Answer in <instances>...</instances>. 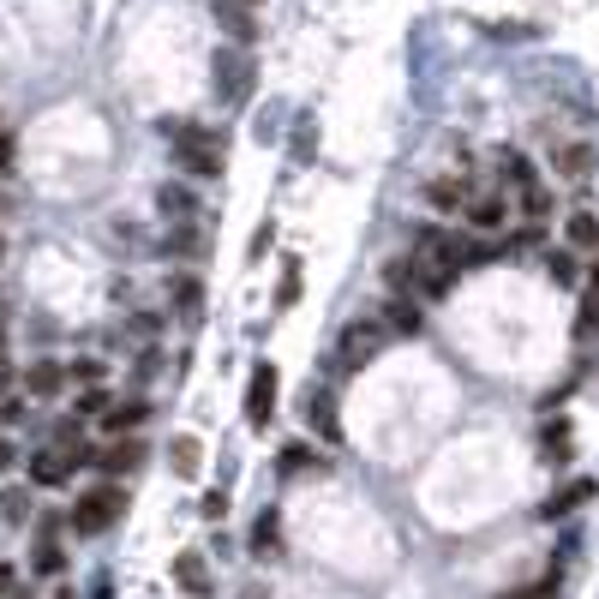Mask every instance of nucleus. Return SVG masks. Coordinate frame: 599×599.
Wrapping results in <instances>:
<instances>
[{"instance_id":"1","label":"nucleus","mask_w":599,"mask_h":599,"mask_svg":"<svg viewBox=\"0 0 599 599\" xmlns=\"http://www.w3.org/2000/svg\"><path fill=\"white\" fill-rule=\"evenodd\" d=\"M210 84H216V96H222L228 108H240V102L258 90V66L246 60V48H240V42H228V48H216V54H210Z\"/></svg>"},{"instance_id":"2","label":"nucleus","mask_w":599,"mask_h":599,"mask_svg":"<svg viewBox=\"0 0 599 599\" xmlns=\"http://www.w3.org/2000/svg\"><path fill=\"white\" fill-rule=\"evenodd\" d=\"M222 150H228V138L210 132V126H180L174 132V162L186 174H222Z\"/></svg>"},{"instance_id":"3","label":"nucleus","mask_w":599,"mask_h":599,"mask_svg":"<svg viewBox=\"0 0 599 599\" xmlns=\"http://www.w3.org/2000/svg\"><path fill=\"white\" fill-rule=\"evenodd\" d=\"M384 342H390V330H384V324L354 318V324L336 336V366H342V372H360V366H372V360L384 354Z\"/></svg>"},{"instance_id":"4","label":"nucleus","mask_w":599,"mask_h":599,"mask_svg":"<svg viewBox=\"0 0 599 599\" xmlns=\"http://www.w3.org/2000/svg\"><path fill=\"white\" fill-rule=\"evenodd\" d=\"M120 510H126V492L102 480L96 492H84V498L72 504V516H66V522H72V534H102V528H108Z\"/></svg>"},{"instance_id":"5","label":"nucleus","mask_w":599,"mask_h":599,"mask_svg":"<svg viewBox=\"0 0 599 599\" xmlns=\"http://www.w3.org/2000/svg\"><path fill=\"white\" fill-rule=\"evenodd\" d=\"M270 414H276V366L258 360V366H252V384H246V420H252V426H270Z\"/></svg>"},{"instance_id":"6","label":"nucleus","mask_w":599,"mask_h":599,"mask_svg":"<svg viewBox=\"0 0 599 599\" xmlns=\"http://www.w3.org/2000/svg\"><path fill=\"white\" fill-rule=\"evenodd\" d=\"M210 18L222 24V36H228V42H240V48H252V42H258V18H252V6H246V0H210Z\"/></svg>"},{"instance_id":"7","label":"nucleus","mask_w":599,"mask_h":599,"mask_svg":"<svg viewBox=\"0 0 599 599\" xmlns=\"http://www.w3.org/2000/svg\"><path fill=\"white\" fill-rule=\"evenodd\" d=\"M144 456H150L144 438H126V432H120L108 450H96V468H102V474H132V468H144Z\"/></svg>"},{"instance_id":"8","label":"nucleus","mask_w":599,"mask_h":599,"mask_svg":"<svg viewBox=\"0 0 599 599\" xmlns=\"http://www.w3.org/2000/svg\"><path fill=\"white\" fill-rule=\"evenodd\" d=\"M306 420H312V432H318L324 444H342V420H336V396H330V390H312V396H306Z\"/></svg>"},{"instance_id":"9","label":"nucleus","mask_w":599,"mask_h":599,"mask_svg":"<svg viewBox=\"0 0 599 599\" xmlns=\"http://www.w3.org/2000/svg\"><path fill=\"white\" fill-rule=\"evenodd\" d=\"M468 222L474 228H504L510 222V204H504V192H468Z\"/></svg>"},{"instance_id":"10","label":"nucleus","mask_w":599,"mask_h":599,"mask_svg":"<svg viewBox=\"0 0 599 599\" xmlns=\"http://www.w3.org/2000/svg\"><path fill=\"white\" fill-rule=\"evenodd\" d=\"M594 492H599L594 480H570V486H558V492H552V498L540 504V516H546V522H558V516H570V510H582V504H588Z\"/></svg>"},{"instance_id":"11","label":"nucleus","mask_w":599,"mask_h":599,"mask_svg":"<svg viewBox=\"0 0 599 599\" xmlns=\"http://www.w3.org/2000/svg\"><path fill=\"white\" fill-rule=\"evenodd\" d=\"M174 582H180V594L204 599L210 594V564H204L198 552H180V558H174Z\"/></svg>"},{"instance_id":"12","label":"nucleus","mask_w":599,"mask_h":599,"mask_svg":"<svg viewBox=\"0 0 599 599\" xmlns=\"http://www.w3.org/2000/svg\"><path fill=\"white\" fill-rule=\"evenodd\" d=\"M24 390H30V396H60V390H66V366H60V360H36V366L24 372Z\"/></svg>"},{"instance_id":"13","label":"nucleus","mask_w":599,"mask_h":599,"mask_svg":"<svg viewBox=\"0 0 599 599\" xmlns=\"http://www.w3.org/2000/svg\"><path fill=\"white\" fill-rule=\"evenodd\" d=\"M144 420H150V402H108L102 432H108V438H120V432H132V426H144Z\"/></svg>"},{"instance_id":"14","label":"nucleus","mask_w":599,"mask_h":599,"mask_svg":"<svg viewBox=\"0 0 599 599\" xmlns=\"http://www.w3.org/2000/svg\"><path fill=\"white\" fill-rule=\"evenodd\" d=\"M156 210H162L168 222H192V210H198V198H192L186 186H174V180H168V186H156Z\"/></svg>"},{"instance_id":"15","label":"nucleus","mask_w":599,"mask_h":599,"mask_svg":"<svg viewBox=\"0 0 599 599\" xmlns=\"http://www.w3.org/2000/svg\"><path fill=\"white\" fill-rule=\"evenodd\" d=\"M66 474H72V462H66L60 450H36V456H30V480H36V486H66Z\"/></svg>"},{"instance_id":"16","label":"nucleus","mask_w":599,"mask_h":599,"mask_svg":"<svg viewBox=\"0 0 599 599\" xmlns=\"http://www.w3.org/2000/svg\"><path fill=\"white\" fill-rule=\"evenodd\" d=\"M570 450H576V444H570V420H552V426L540 432V456H546L552 468H564V462H570Z\"/></svg>"},{"instance_id":"17","label":"nucleus","mask_w":599,"mask_h":599,"mask_svg":"<svg viewBox=\"0 0 599 599\" xmlns=\"http://www.w3.org/2000/svg\"><path fill=\"white\" fill-rule=\"evenodd\" d=\"M384 330H396V336H414V330H420V306H414V294H396V300H390Z\"/></svg>"},{"instance_id":"18","label":"nucleus","mask_w":599,"mask_h":599,"mask_svg":"<svg viewBox=\"0 0 599 599\" xmlns=\"http://www.w3.org/2000/svg\"><path fill=\"white\" fill-rule=\"evenodd\" d=\"M564 234H570L576 252H599V216H594V210H576V216L564 222Z\"/></svg>"},{"instance_id":"19","label":"nucleus","mask_w":599,"mask_h":599,"mask_svg":"<svg viewBox=\"0 0 599 599\" xmlns=\"http://www.w3.org/2000/svg\"><path fill=\"white\" fill-rule=\"evenodd\" d=\"M558 174H564V180H588V174H594V150H588V144H564V150H558Z\"/></svg>"},{"instance_id":"20","label":"nucleus","mask_w":599,"mask_h":599,"mask_svg":"<svg viewBox=\"0 0 599 599\" xmlns=\"http://www.w3.org/2000/svg\"><path fill=\"white\" fill-rule=\"evenodd\" d=\"M426 204L450 216V210H462V204H468V186H462V180H432V186H426Z\"/></svg>"},{"instance_id":"21","label":"nucleus","mask_w":599,"mask_h":599,"mask_svg":"<svg viewBox=\"0 0 599 599\" xmlns=\"http://www.w3.org/2000/svg\"><path fill=\"white\" fill-rule=\"evenodd\" d=\"M168 300H174L180 312H198V306H204V282H198V276H174V282H168Z\"/></svg>"},{"instance_id":"22","label":"nucleus","mask_w":599,"mask_h":599,"mask_svg":"<svg viewBox=\"0 0 599 599\" xmlns=\"http://www.w3.org/2000/svg\"><path fill=\"white\" fill-rule=\"evenodd\" d=\"M204 252V234L192 228V222H180L174 234H168V258H198Z\"/></svg>"},{"instance_id":"23","label":"nucleus","mask_w":599,"mask_h":599,"mask_svg":"<svg viewBox=\"0 0 599 599\" xmlns=\"http://www.w3.org/2000/svg\"><path fill=\"white\" fill-rule=\"evenodd\" d=\"M168 462H174V474H198V438H174Z\"/></svg>"},{"instance_id":"24","label":"nucleus","mask_w":599,"mask_h":599,"mask_svg":"<svg viewBox=\"0 0 599 599\" xmlns=\"http://www.w3.org/2000/svg\"><path fill=\"white\" fill-rule=\"evenodd\" d=\"M582 336H594L599 330V258H594V276H588V300H582V324H576Z\"/></svg>"},{"instance_id":"25","label":"nucleus","mask_w":599,"mask_h":599,"mask_svg":"<svg viewBox=\"0 0 599 599\" xmlns=\"http://www.w3.org/2000/svg\"><path fill=\"white\" fill-rule=\"evenodd\" d=\"M276 468H282V474H300V468H318V456H312V450H300V444H288Z\"/></svg>"},{"instance_id":"26","label":"nucleus","mask_w":599,"mask_h":599,"mask_svg":"<svg viewBox=\"0 0 599 599\" xmlns=\"http://www.w3.org/2000/svg\"><path fill=\"white\" fill-rule=\"evenodd\" d=\"M252 546H258V552H276V510H264V516H258V528H252Z\"/></svg>"},{"instance_id":"27","label":"nucleus","mask_w":599,"mask_h":599,"mask_svg":"<svg viewBox=\"0 0 599 599\" xmlns=\"http://www.w3.org/2000/svg\"><path fill=\"white\" fill-rule=\"evenodd\" d=\"M300 300V264H288L282 270V288H276V306H294Z\"/></svg>"},{"instance_id":"28","label":"nucleus","mask_w":599,"mask_h":599,"mask_svg":"<svg viewBox=\"0 0 599 599\" xmlns=\"http://www.w3.org/2000/svg\"><path fill=\"white\" fill-rule=\"evenodd\" d=\"M0 516H6V522H24V516H30V498H24V492H6V498H0Z\"/></svg>"},{"instance_id":"29","label":"nucleus","mask_w":599,"mask_h":599,"mask_svg":"<svg viewBox=\"0 0 599 599\" xmlns=\"http://www.w3.org/2000/svg\"><path fill=\"white\" fill-rule=\"evenodd\" d=\"M504 599H558V582L546 576V582H534V588H516V594H504Z\"/></svg>"},{"instance_id":"30","label":"nucleus","mask_w":599,"mask_h":599,"mask_svg":"<svg viewBox=\"0 0 599 599\" xmlns=\"http://www.w3.org/2000/svg\"><path fill=\"white\" fill-rule=\"evenodd\" d=\"M78 414H108V390H84V396H78Z\"/></svg>"},{"instance_id":"31","label":"nucleus","mask_w":599,"mask_h":599,"mask_svg":"<svg viewBox=\"0 0 599 599\" xmlns=\"http://www.w3.org/2000/svg\"><path fill=\"white\" fill-rule=\"evenodd\" d=\"M12 162H18V138L0 126V174H12Z\"/></svg>"},{"instance_id":"32","label":"nucleus","mask_w":599,"mask_h":599,"mask_svg":"<svg viewBox=\"0 0 599 599\" xmlns=\"http://www.w3.org/2000/svg\"><path fill=\"white\" fill-rule=\"evenodd\" d=\"M552 276H558V282H576V258H570V252H552Z\"/></svg>"},{"instance_id":"33","label":"nucleus","mask_w":599,"mask_h":599,"mask_svg":"<svg viewBox=\"0 0 599 599\" xmlns=\"http://www.w3.org/2000/svg\"><path fill=\"white\" fill-rule=\"evenodd\" d=\"M222 510H228V498H222V492H210V498H204V516H210V522H222Z\"/></svg>"},{"instance_id":"34","label":"nucleus","mask_w":599,"mask_h":599,"mask_svg":"<svg viewBox=\"0 0 599 599\" xmlns=\"http://www.w3.org/2000/svg\"><path fill=\"white\" fill-rule=\"evenodd\" d=\"M18 588V576H12V564H0V594H12Z\"/></svg>"},{"instance_id":"35","label":"nucleus","mask_w":599,"mask_h":599,"mask_svg":"<svg viewBox=\"0 0 599 599\" xmlns=\"http://www.w3.org/2000/svg\"><path fill=\"white\" fill-rule=\"evenodd\" d=\"M6 468H12V450H6V444H0V474H6Z\"/></svg>"},{"instance_id":"36","label":"nucleus","mask_w":599,"mask_h":599,"mask_svg":"<svg viewBox=\"0 0 599 599\" xmlns=\"http://www.w3.org/2000/svg\"><path fill=\"white\" fill-rule=\"evenodd\" d=\"M6 384H12V372H6V354H0V390H6Z\"/></svg>"},{"instance_id":"37","label":"nucleus","mask_w":599,"mask_h":599,"mask_svg":"<svg viewBox=\"0 0 599 599\" xmlns=\"http://www.w3.org/2000/svg\"><path fill=\"white\" fill-rule=\"evenodd\" d=\"M0 354H6V324H0Z\"/></svg>"},{"instance_id":"38","label":"nucleus","mask_w":599,"mask_h":599,"mask_svg":"<svg viewBox=\"0 0 599 599\" xmlns=\"http://www.w3.org/2000/svg\"><path fill=\"white\" fill-rule=\"evenodd\" d=\"M246 599H264V588H252V594H246Z\"/></svg>"},{"instance_id":"39","label":"nucleus","mask_w":599,"mask_h":599,"mask_svg":"<svg viewBox=\"0 0 599 599\" xmlns=\"http://www.w3.org/2000/svg\"><path fill=\"white\" fill-rule=\"evenodd\" d=\"M246 6H258V0H246Z\"/></svg>"}]
</instances>
